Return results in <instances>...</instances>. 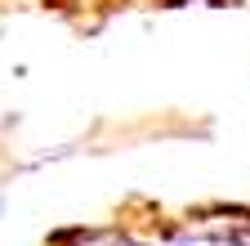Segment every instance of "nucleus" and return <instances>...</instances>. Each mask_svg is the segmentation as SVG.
Here are the masks:
<instances>
[{
    "mask_svg": "<svg viewBox=\"0 0 250 246\" xmlns=\"http://www.w3.org/2000/svg\"><path fill=\"white\" fill-rule=\"evenodd\" d=\"M107 246H156V242H139V237H103Z\"/></svg>",
    "mask_w": 250,
    "mask_h": 246,
    "instance_id": "nucleus-2",
    "label": "nucleus"
},
{
    "mask_svg": "<svg viewBox=\"0 0 250 246\" xmlns=\"http://www.w3.org/2000/svg\"><path fill=\"white\" fill-rule=\"evenodd\" d=\"M107 233H99V228H58V233H49V246H76V242H103Z\"/></svg>",
    "mask_w": 250,
    "mask_h": 246,
    "instance_id": "nucleus-1",
    "label": "nucleus"
}]
</instances>
